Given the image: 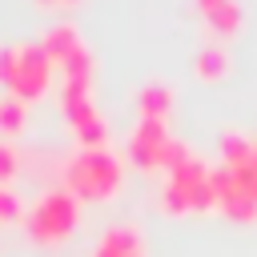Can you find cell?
Instances as JSON below:
<instances>
[{
  "label": "cell",
  "instance_id": "6",
  "mask_svg": "<svg viewBox=\"0 0 257 257\" xmlns=\"http://www.w3.org/2000/svg\"><path fill=\"white\" fill-rule=\"evenodd\" d=\"M197 12H201V20H205V28L213 32L217 44L241 36V24H245L241 0H197Z\"/></svg>",
  "mask_w": 257,
  "mask_h": 257
},
{
  "label": "cell",
  "instance_id": "11",
  "mask_svg": "<svg viewBox=\"0 0 257 257\" xmlns=\"http://www.w3.org/2000/svg\"><path fill=\"white\" fill-rule=\"evenodd\" d=\"M24 100L16 96H0V133H20L24 128Z\"/></svg>",
  "mask_w": 257,
  "mask_h": 257
},
{
  "label": "cell",
  "instance_id": "15",
  "mask_svg": "<svg viewBox=\"0 0 257 257\" xmlns=\"http://www.w3.org/2000/svg\"><path fill=\"white\" fill-rule=\"evenodd\" d=\"M36 4H44V8H68V4H80V0H36Z\"/></svg>",
  "mask_w": 257,
  "mask_h": 257
},
{
  "label": "cell",
  "instance_id": "13",
  "mask_svg": "<svg viewBox=\"0 0 257 257\" xmlns=\"http://www.w3.org/2000/svg\"><path fill=\"white\" fill-rule=\"evenodd\" d=\"M12 76H16V44L0 48V84L8 88V84H12Z\"/></svg>",
  "mask_w": 257,
  "mask_h": 257
},
{
  "label": "cell",
  "instance_id": "4",
  "mask_svg": "<svg viewBox=\"0 0 257 257\" xmlns=\"http://www.w3.org/2000/svg\"><path fill=\"white\" fill-rule=\"evenodd\" d=\"M185 153H189V145L177 141L165 120H141V116H137V124H133V133H128V161H133L137 169H145V173L165 169V173H169Z\"/></svg>",
  "mask_w": 257,
  "mask_h": 257
},
{
  "label": "cell",
  "instance_id": "8",
  "mask_svg": "<svg viewBox=\"0 0 257 257\" xmlns=\"http://www.w3.org/2000/svg\"><path fill=\"white\" fill-rule=\"evenodd\" d=\"M193 72H197L201 80H209V84L225 80V76L233 72V56H229V48H225V44H217V40L201 44V48H197V56H193Z\"/></svg>",
  "mask_w": 257,
  "mask_h": 257
},
{
  "label": "cell",
  "instance_id": "5",
  "mask_svg": "<svg viewBox=\"0 0 257 257\" xmlns=\"http://www.w3.org/2000/svg\"><path fill=\"white\" fill-rule=\"evenodd\" d=\"M48 80H52V60L44 56L40 40L36 44H16V76L8 84V96L28 104V100L48 92Z\"/></svg>",
  "mask_w": 257,
  "mask_h": 257
},
{
  "label": "cell",
  "instance_id": "2",
  "mask_svg": "<svg viewBox=\"0 0 257 257\" xmlns=\"http://www.w3.org/2000/svg\"><path fill=\"white\" fill-rule=\"evenodd\" d=\"M64 177V189L76 197V201H104L120 189V177H124V165L116 153L108 149H80L76 157L64 161L60 169Z\"/></svg>",
  "mask_w": 257,
  "mask_h": 257
},
{
  "label": "cell",
  "instance_id": "10",
  "mask_svg": "<svg viewBox=\"0 0 257 257\" xmlns=\"http://www.w3.org/2000/svg\"><path fill=\"white\" fill-rule=\"evenodd\" d=\"M173 108V88L161 84V80H149L141 92H137V116L141 120H165Z\"/></svg>",
  "mask_w": 257,
  "mask_h": 257
},
{
  "label": "cell",
  "instance_id": "3",
  "mask_svg": "<svg viewBox=\"0 0 257 257\" xmlns=\"http://www.w3.org/2000/svg\"><path fill=\"white\" fill-rule=\"evenodd\" d=\"M76 217H80V201L60 185V189L40 193V201L24 213V233L36 245H60L76 229Z\"/></svg>",
  "mask_w": 257,
  "mask_h": 257
},
{
  "label": "cell",
  "instance_id": "1",
  "mask_svg": "<svg viewBox=\"0 0 257 257\" xmlns=\"http://www.w3.org/2000/svg\"><path fill=\"white\" fill-rule=\"evenodd\" d=\"M161 209H165L169 217L217 209V181H213V169H209L197 153H185V157L165 173Z\"/></svg>",
  "mask_w": 257,
  "mask_h": 257
},
{
  "label": "cell",
  "instance_id": "9",
  "mask_svg": "<svg viewBox=\"0 0 257 257\" xmlns=\"http://www.w3.org/2000/svg\"><path fill=\"white\" fill-rule=\"evenodd\" d=\"M68 124H72V133H76V141H80L84 149H104L108 128H104V116L96 112L92 100L80 104V108H72V112H68Z\"/></svg>",
  "mask_w": 257,
  "mask_h": 257
},
{
  "label": "cell",
  "instance_id": "7",
  "mask_svg": "<svg viewBox=\"0 0 257 257\" xmlns=\"http://www.w3.org/2000/svg\"><path fill=\"white\" fill-rule=\"evenodd\" d=\"M40 48H44V56L52 60V68H60L72 52H80V48H84V40H80V32H76L72 24H52V28H44Z\"/></svg>",
  "mask_w": 257,
  "mask_h": 257
},
{
  "label": "cell",
  "instance_id": "14",
  "mask_svg": "<svg viewBox=\"0 0 257 257\" xmlns=\"http://www.w3.org/2000/svg\"><path fill=\"white\" fill-rule=\"evenodd\" d=\"M16 169H20V161H16V153H12L8 145H0V185H4V181H8V177H12Z\"/></svg>",
  "mask_w": 257,
  "mask_h": 257
},
{
  "label": "cell",
  "instance_id": "12",
  "mask_svg": "<svg viewBox=\"0 0 257 257\" xmlns=\"http://www.w3.org/2000/svg\"><path fill=\"white\" fill-rule=\"evenodd\" d=\"M20 217H24L20 197H16L8 185H0V225H12V221H20Z\"/></svg>",
  "mask_w": 257,
  "mask_h": 257
}]
</instances>
